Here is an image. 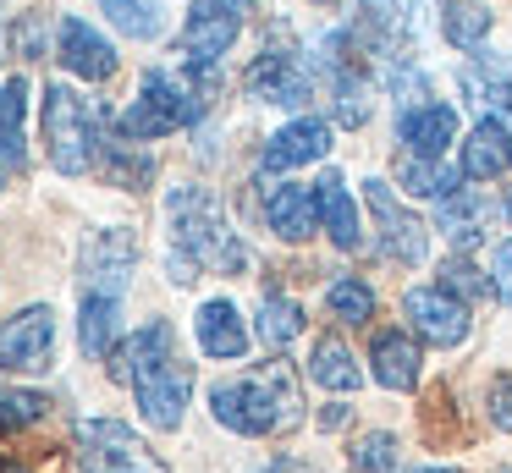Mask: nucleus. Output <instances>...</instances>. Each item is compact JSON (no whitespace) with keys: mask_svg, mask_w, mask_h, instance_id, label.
<instances>
[{"mask_svg":"<svg viewBox=\"0 0 512 473\" xmlns=\"http://www.w3.org/2000/svg\"><path fill=\"white\" fill-rule=\"evenodd\" d=\"M50 413V402L39 391H0V429H23V424H39Z\"/></svg>","mask_w":512,"mask_h":473,"instance_id":"nucleus-36","label":"nucleus"},{"mask_svg":"<svg viewBox=\"0 0 512 473\" xmlns=\"http://www.w3.org/2000/svg\"><path fill=\"white\" fill-rule=\"evenodd\" d=\"M138 391V413L149 418L155 429H177L182 413H188V391H193V369L188 363H166L160 374H149L144 385H133Z\"/></svg>","mask_w":512,"mask_h":473,"instance_id":"nucleus-14","label":"nucleus"},{"mask_svg":"<svg viewBox=\"0 0 512 473\" xmlns=\"http://www.w3.org/2000/svg\"><path fill=\"white\" fill-rule=\"evenodd\" d=\"M100 11L127 39H155L160 33V0H100Z\"/></svg>","mask_w":512,"mask_h":473,"instance_id":"nucleus-32","label":"nucleus"},{"mask_svg":"<svg viewBox=\"0 0 512 473\" xmlns=\"http://www.w3.org/2000/svg\"><path fill=\"white\" fill-rule=\"evenodd\" d=\"M254 330H259V341H265V347H287V341H298V336H303V308L292 303V297L265 292V297H259V319H254Z\"/></svg>","mask_w":512,"mask_h":473,"instance_id":"nucleus-29","label":"nucleus"},{"mask_svg":"<svg viewBox=\"0 0 512 473\" xmlns=\"http://www.w3.org/2000/svg\"><path fill=\"white\" fill-rule=\"evenodd\" d=\"M61 66L72 77H89V83H105L116 72V50L100 28H89L83 17H67L61 22Z\"/></svg>","mask_w":512,"mask_h":473,"instance_id":"nucleus-16","label":"nucleus"},{"mask_svg":"<svg viewBox=\"0 0 512 473\" xmlns=\"http://www.w3.org/2000/svg\"><path fill=\"white\" fill-rule=\"evenodd\" d=\"M397 138L408 154H419V160H441L446 143L457 138V110L441 105V99H430V105H408L397 116Z\"/></svg>","mask_w":512,"mask_h":473,"instance_id":"nucleus-15","label":"nucleus"},{"mask_svg":"<svg viewBox=\"0 0 512 473\" xmlns=\"http://www.w3.org/2000/svg\"><path fill=\"white\" fill-rule=\"evenodd\" d=\"M397 182L408 187V193H419V198H452V193H463V182H457V171L452 165H441V160H419V154H402L397 160Z\"/></svg>","mask_w":512,"mask_h":473,"instance_id":"nucleus-26","label":"nucleus"},{"mask_svg":"<svg viewBox=\"0 0 512 473\" xmlns=\"http://www.w3.org/2000/svg\"><path fill=\"white\" fill-rule=\"evenodd\" d=\"M314 198H320V226L331 231L336 248H358V242H364V226H358V204H353L342 176L325 171L320 182H314Z\"/></svg>","mask_w":512,"mask_h":473,"instance_id":"nucleus-22","label":"nucleus"},{"mask_svg":"<svg viewBox=\"0 0 512 473\" xmlns=\"http://www.w3.org/2000/svg\"><path fill=\"white\" fill-rule=\"evenodd\" d=\"M270 473H287V462H276V468H270Z\"/></svg>","mask_w":512,"mask_h":473,"instance_id":"nucleus-43","label":"nucleus"},{"mask_svg":"<svg viewBox=\"0 0 512 473\" xmlns=\"http://www.w3.org/2000/svg\"><path fill=\"white\" fill-rule=\"evenodd\" d=\"M248 94L259 105H303L314 94V77L292 50H259V61L248 66Z\"/></svg>","mask_w":512,"mask_h":473,"instance_id":"nucleus-12","label":"nucleus"},{"mask_svg":"<svg viewBox=\"0 0 512 473\" xmlns=\"http://www.w3.org/2000/svg\"><path fill=\"white\" fill-rule=\"evenodd\" d=\"M166 363H177V330L166 319H149L144 330H133V341L111 352V380L122 385H144L149 374H160Z\"/></svg>","mask_w":512,"mask_h":473,"instance_id":"nucleus-11","label":"nucleus"},{"mask_svg":"<svg viewBox=\"0 0 512 473\" xmlns=\"http://www.w3.org/2000/svg\"><path fill=\"white\" fill-rule=\"evenodd\" d=\"M507 215H512V198H507Z\"/></svg>","mask_w":512,"mask_h":473,"instance_id":"nucleus-45","label":"nucleus"},{"mask_svg":"<svg viewBox=\"0 0 512 473\" xmlns=\"http://www.w3.org/2000/svg\"><path fill=\"white\" fill-rule=\"evenodd\" d=\"M265 220H270L276 237L303 242V237H314V226H320V198H314V187H303V182H281V187H270V198H265Z\"/></svg>","mask_w":512,"mask_h":473,"instance_id":"nucleus-17","label":"nucleus"},{"mask_svg":"<svg viewBox=\"0 0 512 473\" xmlns=\"http://www.w3.org/2000/svg\"><path fill=\"white\" fill-rule=\"evenodd\" d=\"M39 127H45V154L61 176H83L100 160V132H94V110L72 94L67 83L45 88V105H39Z\"/></svg>","mask_w":512,"mask_h":473,"instance_id":"nucleus-4","label":"nucleus"},{"mask_svg":"<svg viewBox=\"0 0 512 473\" xmlns=\"http://www.w3.org/2000/svg\"><path fill=\"white\" fill-rule=\"evenodd\" d=\"M369 363H375V380L386 391H413L419 385V341L408 330H380L375 347H369Z\"/></svg>","mask_w":512,"mask_h":473,"instance_id":"nucleus-19","label":"nucleus"},{"mask_svg":"<svg viewBox=\"0 0 512 473\" xmlns=\"http://www.w3.org/2000/svg\"><path fill=\"white\" fill-rule=\"evenodd\" d=\"M490 215H496V209H490V198L474 193V187H463V193L441 198V209H435V231H446L457 248H474V242L485 237Z\"/></svg>","mask_w":512,"mask_h":473,"instance_id":"nucleus-23","label":"nucleus"},{"mask_svg":"<svg viewBox=\"0 0 512 473\" xmlns=\"http://www.w3.org/2000/svg\"><path fill=\"white\" fill-rule=\"evenodd\" d=\"M507 171H512V132H507V121L485 116L463 143V176L496 182V176H507Z\"/></svg>","mask_w":512,"mask_h":473,"instance_id":"nucleus-18","label":"nucleus"},{"mask_svg":"<svg viewBox=\"0 0 512 473\" xmlns=\"http://www.w3.org/2000/svg\"><path fill=\"white\" fill-rule=\"evenodd\" d=\"M441 286H446L452 297H457V292H463V297H485V292H496V286H490L468 259H446V264H441Z\"/></svg>","mask_w":512,"mask_h":473,"instance_id":"nucleus-37","label":"nucleus"},{"mask_svg":"<svg viewBox=\"0 0 512 473\" xmlns=\"http://www.w3.org/2000/svg\"><path fill=\"white\" fill-rule=\"evenodd\" d=\"M441 33L457 44V50H479V44H485V33H490V11L479 6V0H446Z\"/></svg>","mask_w":512,"mask_h":473,"instance_id":"nucleus-30","label":"nucleus"},{"mask_svg":"<svg viewBox=\"0 0 512 473\" xmlns=\"http://www.w3.org/2000/svg\"><path fill=\"white\" fill-rule=\"evenodd\" d=\"M364 33L380 50H402V39L413 33V6L408 0H364Z\"/></svg>","mask_w":512,"mask_h":473,"instance_id":"nucleus-27","label":"nucleus"},{"mask_svg":"<svg viewBox=\"0 0 512 473\" xmlns=\"http://www.w3.org/2000/svg\"><path fill=\"white\" fill-rule=\"evenodd\" d=\"M402 314H408L413 330H419L424 341H435V347H457V341L468 336V308H463V297H452L446 286H413V292L402 297Z\"/></svg>","mask_w":512,"mask_h":473,"instance_id":"nucleus-10","label":"nucleus"},{"mask_svg":"<svg viewBox=\"0 0 512 473\" xmlns=\"http://www.w3.org/2000/svg\"><path fill=\"white\" fill-rule=\"evenodd\" d=\"M325 149H331V127H325L320 116L287 121V127L265 143V154H259V182H265V176H276V171H292V165L325 160Z\"/></svg>","mask_w":512,"mask_h":473,"instance_id":"nucleus-13","label":"nucleus"},{"mask_svg":"<svg viewBox=\"0 0 512 473\" xmlns=\"http://www.w3.org/2000/svg\"><path fill=\"white\" fill-rule=\"evenodd\" d=\"M325 308H331L342 325H364V319L375 314V292H369L364 281H353V275H342V281H331V292H325Z\"/></svg>","mask_w":512,"mask_h":473,"instance_id":"nucleus-33","label":"nucleus"},{"mask_svg":"<svg viewBox=\"0 0 512 473\" xmlns=\"http://www.w3.org/2000/svg\"><path fill=\"white\" fill-rule=\"evenodd\" d=\"M122 297H100L89 292L83 297V314H78V341L89 358H111L116 347H122Z\"/></svg>","mask_w":512,"mask_h":473,"instance_id":"nucleus-24","label":"nucleus"},{"mask_svg":"<svg viewBox=\"0 0 512 473\" xmlns=\"http://www.w3.org/2000/svg\"><path fill=\"white\" fill-rule=\"evenodd\" d=\"M490 286H496L501 303H512V242L496 248V270H490Z\"/></svg>","mask_w":512,"mask_h":473,"instance_id":"nucleus-40","label":"nucleus"},{"mask_svg":"<svg viewBox=\"0 0 512 473\" xmlns=\"http://www.w3.org/2000/svg\"><path fill=\"white\" fill-rule=\"evenodd\" d=\"M105 176H111L116 187H144L149 176H155V160H149V154H133L127 143H105Z\"/></svg>","mask_w":512,"mask_h":473,"instance_id":"nucleus-34","label":"nucleus"},{"mask_svg":"<svg viewBox=\"0 0 512 473\" xmlns=\"http://www.w3.org/2000/svg\"><path fill=\"white\" fill-rule=\"evenodd\" d=\"M210 413L232 435H287V429L303 424L298 374L276 358L265 369H254L248 380H226L210 391Z\"/></svg>","mask_w":512,"mask_h":473,"instance_id":"nucleus-2","label":"nucleus"},{"mask_svg":"<svg viewBox=\"0 0 512 473\" xmlns=\"http://www.w3.org/2000/svg\"><path fill=\"white\" fill-rule=\"evenodd\" d=\"M23 105H28V83L6 77L0 83V160L23 165Z\"/></svg>","mask_w":512,"mask_h":473,"instance_id":"nucleus-28","label":"nucleus"},{"mask_svg":"<svg viewBox=\"0 0 512 473\" xmlns=\"http://www.w3.org/2000/svg\"><path fill=\"white\" fill-rule=\"evenodd\" d=\"M166 220H171V259H166V270H171L177 286L199 281V270H226V275L243 270V259H248L243 242H237V231L226 226L221 204H215L204 187H193V182L171 187Z\"/></svg>","mask_w":512,"mask_h":473,"instance_id":"nucleus-1","label":"nucleus"},{"mask_svg":"<svg viewBox=\"0 0 512 473\" xmlns=\"http://www.w3.org/2000/svg\"><path fill=\"white\" fill-rule=\"evenodd\" d=\"M0 473H28V468H17V462H6V457H0Z\"/></svg>","mask_w":512,"mask_h":473,"instance_id":"nucleus-41","label":"nucleus"},{"mask_svg":"<svg viewBox=\"0 0 512 473\" xmlns=\"http://www.w3.org/2000/svg\"><path fill=\"white\" fill-rule=\"evenodd\" d=\"M353 468L358 473H391V468H397V435H386V429L364 435L353 446Z\"/></svg>","mask_w":512,"mask_h":473,"instance_id":"nucleus-35","label":"nucleus"},{"mask_svg":"<svg viewBox=\"0 0 512 473\" xmlns=\"http://www.w3.org/2000/svg\"><path fill=\"white\" fill-rule=\"evenodd\" d=\"M413 473H457V468H413Z\"/></svg>","mask_w":512,"mask_h":473,"instance_id":"nucleus-42","label":"nucleus"},{"mask_svg":"<svg viewBox=\"0 0 512 473\" xmlns=\"http://www.w3.org/2000/svg\"><path fill=\"white\" fill-rule=\"evenodd\" d=\"M193 325H199V347L210 352V358H243L248 352V325H243V314H237V303H226V297L204 303Z\"/></svg>","mask_w":512,"mask_h":473,"instance_id":"nucleus-21","label":"nucleus"},{"mask_svg":"<svg viewBox=\"0 0 512 473\" xmlns=\"http://www.w3.org/2000/svg\"><path fill=\"white\" fill-rule=\"evenodd\" d=\"M490 424L512 435V374H496V380H490Z\"/></svg>","mask_w":512,"mask_h":473,"instance_id":"nucleus-39","label":"nucleus"},{"mask_svg":"<svg viewBox=\"0 0 512 473\" xmlns=\"http://www.w3.org/2000/svg\"><path fill=\"white\" fill-rule=\"evenodd\" d=\"M364 198H369V209H375V220H380V248H386V259L424 264V253H430V231H424V220L413 215V209H402L386 182H364Z\"/></svg>","mask_w":512,"mask_h":473,"instance_id":"nucleus-7","label":"nucleus"},{"mask_svg":"<svg viewBox=\"0 0 512 473\" xmlns=\"http://www.w3.org/2000/svg\"><path fill=\"white\" fill-rule=\"evenodd\" d=\"M50 347H56V314L50 308H23L17 319L0 325V369H45Z\"/></svg>","mask_w":512,"mask_h":473,"instance_id":"nucleus-9","label":"nucleus"},{"mask_svg":"<svg viewBox=\"0 0 512 473\" xmlns=\"http://www.w3.org/2000/svg\"><path fill=\"white\" fill-rule=\"evenodd\" d=\"M309 380L314 385H325V391H358L364 385V369H358V358H353V347H347L342 336H320L314 341V352H309Z\"/></svg>","mask_w":512,"mask_h":473,"instance_id":"nucleus-25","label":"nucleus"},{"mask_svg":"<svg viewBox=\"0 0 512 473\" xmlns=\"http://www.w3.org/2000/svg\"><path fill=\"white\" fill-rule=\"evenodd\" d=\"M12 44H17V55H45V11H23L17 17V28H12Z\"/></svg>","mask_w":512,"mask_h":473,"instance_id":"nucleus-38","label":"nucleus"},{"mask_svg":"<svg viewBox=\"0 0 512 473\" xmlns=\"http://www.w3.org/2000/svg\"><path fill=\"white\" fill-rule=\"evenodd\" d=\"M331 94H336V121H342V127H364V121H369V83H364V72L336 66Z\"/></svg>","mask_w":512,"mask_h":473,"instance_id":"nucleus-31","label":"nucleus"},{"mask_svg":"<svg viewBox=\"0 0 512 473\" xmlns=\"http://www.w3.org/2000/svg\"><path fill=\"white\" fill-rule=\"evenodd\" d=\"M0 50H6V33H0Z\"/></svg>","mask_w":512,"mask_h":473,"instance_id":"nucleus-44","label":"nucleus"},{"mask_svg":"<svg viewBox=\"0 0 512 473\" xmlns=\"http://www.w3.org/2000/svg\"><path fill=\"white\" fill-rule=\"evenodd\" d=\"M133 264H138V242L122 226H105L83 242V281L100 297H122V286L133 281Z\"/></svg>","mask_w":512,"mask_h":473,"instance_id":"nucleus-8","label":"nucleus"},{"mask_svg":"<svg viewBox=\"0 0 512 473\" xmlns=\"http://www.w3.org/2000/svg\"><path fill=\"white\" fill-rule=\"evenodd\" d=\"M248 0H193L188 22H182V50H188L193 66H215L226 50H232L237 28H243Z\"/></svg>","mask_w":512,"mask_h":473,"instance_id":"nucleus-6","label":"nucleus"},{"mask_svg":"<svg viewBox=\"0 0 512 473\" xmlns=\"http://www.w3.org/2000/svg\"><path fill=\"white\" fill-rule=\"evenodd\" d=\"M78 462L83 473H155L144 440H133V429L116 424V418H89L78 424Z\"/></svg>","mask_w":512,"mask_h":473,"instance_id":"nucleus-5","label":"nucleus"},{"mask_svg":"<svg viewBox=\"0 0 512 473\" xmlns=\"http://www.w3.org/2000/svg\"><path fill=\"white\" fill-rule=\"evenodd\" d=\"M463 94L490 116H512V61L507 55H479L474 66H463Z\"/></svg>","mask_w":512,"mask_h":473,"instance_id":"nucleus-20","label":"nucleus"},{"mask_svg":"<svg viewBox=\"0 0 512 473\" xmlns=\"http://www.w3.org/2000/svg\"><path fill=\"white\" fill-rule=\"evenodd\" d=\"M210 88H215V66H193L188 72H144V88L138 99L122 110V132L133 143H149V138H166L177 127H193V121L210 110Z\"/></svg>","mask_w":512,"mask_h":473,"instance_id":"nucleus-3","label":"nucleus"}]
</instances>
